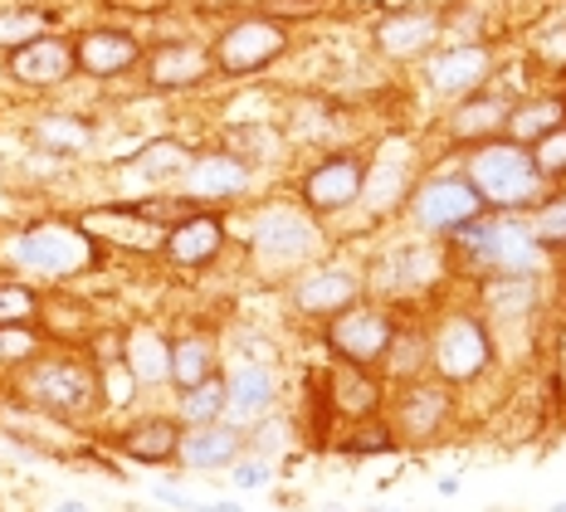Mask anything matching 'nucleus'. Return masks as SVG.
<instances>
[{"label":"nucleus","instance_id":"obj_45","mask_svg":"<svg viewBox=\"0 0 566 512\" xmlns=\"http://www.w3.org/2000/svg\"><path fill=\"white\" fill-rule=\"evenodd\" d=\"M196 512H244L240 503H196Z\"/></svg>","mask_w":566,"mask_h":512},{"label":"nucleus","instance_id":"obj_27","mask_svg":"<svg viewBox=\"0 0 566 512\" xmlns=\"http://www.w3.org/2000/svg\"><path fill=\"white\" fill-rule=\"evenodd\" d=\"M117 454L142 463V469H161V463H176V445H181V425L167 415H137L133 425L117 430Z\"/></svg>","mask_w":566,"mask_h":512},{"label":"nucleus","instance_id":"obj_35","mask_svg":"<svg viewBox=\"0 0 566 512\" xmlns=\"http://www.w3.org/2000/svg\"><path fill=\"white\" fill-rule=\"evenodd\" d=\"M337 449L347 459H376V454H396V435L386 425V415H367V420H352L347 435L337 439Z\"/></svg>","mask_w":566,"mask_h":512},{"label":"nucleus","instance_id":"obj_44","mask_svg":"<svg viewBox=\"0 0 566 512\" xmlns=\"http://www.w3.org/2000/svg\"><path fill=\"white\" fill-rule=\"evenodd\" d=\"M459 483H464V479H459V473H450V479H440V483H434V488H440V493H444V498H454V493H459Z\"/></svg>","mask_w":566,"mask_h":512},{"label":"nucleus","instance_id":"obj_15","mask_svg":"<svg viewBox=\"0 0 566 512\" xmlns=\"http://www.w3.org/2000/svg\"><path fill=\"white\" fill-rule=\"evenodd\" d=\"M0 74H6V83H15V88H25V93H59L64 83L78 79L74 40H69L64 30L40 34V40H30V44H20V50L0 54Z\"/></svg>","mask_w":566,"mask_h":512},{"label":"nucleus","instance_id":"obj_43","mask_svg":"<svg viewBox=\"0 0 566 512\" xmlns=\"http://www.w3.org/2000/svg\"><path fill=\"white\" fill-rule=\"evenodd\" d=\"M50 512H93L88 503H78V498H64V503H54Z\"/></svg>","mask_w":566,"mask_h":512},{"label":"nucleus","instance_id":"obj_34","mask_svg":"<svg viewBox=\"0 0 566 512\" xmlns=\"http://www.w3.org/2000/svg\"><path fill=\"white\" fill-rule=\"evenodd\" d=\"M220 147H230L234 157H244L259 171L264 161H279L289 142H283V133H279V127H269V123H244V127H230Z\"/></svg>","mask_w":566,"mask_h":512},{"label":"nucleus","instance_id":"obj_21","mask_svg":"<svg viewBox=\"0 0 566 512\" xmlns=\"http://www.w3.org/2000/svg\"><path fill=\"white\" fill-rule=\"evenodd\" d=\"M444 20L434 15V10L424 6H400V10H386L381 20L371 25V44L381 59H396V64H406V59H424L434 50V40H440Z\"/></svg>","mask_w":566,"mask_h":512},{"label":"nucleus","instance_id":"obj_36","mask_svg":"<svg viewBox=\"0 0 566 512\" xmlns=\"http://www.w3.org/2000/svg\"><path fill=\"white\" fill-rule=\"evenodd\" d=\"M40 313H44V293L25 279L0 273V327H20V323L40 327Z\"/></svg>","mask_w":566,"mask_h":512},{"label":"nucleus","instance_id":"obj_39","mask_svg":"<svg viewBox=\"0 0 566 512\" xmlns=\"http://www.w3.org/2000/svg\"><path fill=\"white\" fill-rule=\"evenodd\" d=\"M254 10L293 30V25H313L317 15H327V10H333V0H254Z\"/></svg>","mask_w":566,"mask_h":512},{"label":"nucleus","instance_id":"obj_3","mask_svg":"<svg viewBox=\"0 0 566 512\" xmlns=\"http://www.w3.org/2000/svg\"><path fill=\"white\" fill-rule=\"evenodd\" d=\"M240 240H244V259H250L254 279L283 289L293 273H303L308 264H317V259H327L333 234H327V224L313 220L293 196H269V200H254L250 206Z\"/></svg>","mask_w":566,"mask_h":512},{"label":"nucleus","instance_id":"obj_25","mask_svg":"<svg viewBox=\"0 0 566 512\" xmlns=\"http://www.w3.org/2000/svg\"><path fill=\"white\" fill-rule=\"evenodd\" d=\"M117 356L123 366L133 372L137 390H171V332L167 327H151V323H137L117 337Z\"/></svg>","mask_w":566,"mask_h":512},{"label":"nucleus","instance_id":"obj_37","mask_svg":"<svg viewBox=\"0 0 566 512\" xmlns=\"http://www.w3.org/2000/svg\"><path fill=\"white\" fill-rule=\"evenodd\" d=\"M527 157H533L537 176L547 186H566V123H557L547 137H537L533 147H527Z\"/></svg>","mask_w":566,"mask_h":512},{"label":"nucleus","instance_id":"obj_30","mask_svg":"<svg viewBox=\"0 0 566 512\" xmlns=\"http://www.w3.org/2000/svg\"><path fill=\"white\" fill-rule=\"evenodd\" d=\"M50 30H59L54 6H40V0H0V54L20 50V44L40 40Z\"/></svg>","mask_w":566,"mask_h":512},{"label":"nucleus","instance_id":"obj_17","mask_svg":"<svg viewBox=\"0 0 566 512\" xmlns=\"http://www.w3.org/2000/svg\"><path fill=\"white\" fill-rule=\"evenodd\" d=\"M493 74H499V54L489 44H450V50H430L420 64L424 88L440 103H459L469 93L489 88Z\"/></svg>","mask_w":566,"mask_h":512},{"label":"nucleus","instance_id":"obj_11","mask_svg":"<svg viewBox=\"0 0 566 512\" xmlns=\"http://www.w3.org/2000/svg\"><path fill=\"white\" fill-rule=\"evenodd\" d=\"M234 240V224L230 210H206V206H186L167 230H161L157 259L171 273H210L220 259L230 254Z\"/></svg>","mask_w":566,"mask_h":512},{"label":"nucleus","instance_id":"obj_23","mask_svg":"<svg viewBox=\"0 0 566 512\" xmlns=\"http://www.w3.org/2000/svg\"><path fill=\"white\" fill-rule=\"evenodd\" d=\"M509 113H513V98H509V93L479 88V93L459 98L454 108L444 113V137H450V147L469 151V147H479V142L503 137V127H509Z\"/></svg>","mask_w":566,"mask_h":512},{"label":"nucleus","instance_id":"obj_42","mask_svg":"<svg viewBox=\"0 0 566 512\" xmlns=\"http://www.w3.org/2000/svg\"><path fill=\"white\" fill-rule=\"evenodd\" d=\"M151 498H157V503H167V508H176V512H196V498H186L181 488H171V483H157V488H151Z\"/></svg>","mask_w":566,"mask_h":512},{"label":"nucleus","instance_id":"obj_46","mask_svg":"<svg viewBox=\"0 0 566 512\" xmlns=\"http://www.w3.org/2000/svg\"><path fill=\"white\" fill-rule=\"evenodd\" d=\"M562 380H566V342H562Z\"/></svg>","mask_w":566,"mask_h":512},{"label":"nucleus","instance_id":"obj_20","mask_svg":"<svg viewBox=\"0 0 566 512\" xmlns=\"http://www.w3.org/2000/svg\"><path fill=\"white\" fill-rule=\"evenodd\" d=\"M226 420L234 430H250L254 420H264L279 405V372L274 362H254V356H234L226 366Z\"/></svg>","mask_w":566,"mask_h":512},{"label":"nucleus","instance_id":"obj_10","mask_svg":"<svg viewBox=\"0 0 566 512\" xmlns=\"http://www.w3.org/2000/svg\"><path fill=\"white\" fill-rule=\"evenodd\" d=\"M367 264H347V259H317V264H308L303 273H293L289 283H283V297H289L293 317L298 323H333L337 313H347L352 303H361L367 297V273H361Z\"/></svg>","mask_w":566,"mask_h":512},{"label":"nucleus","instance_id":"obj_8","mask_svg":"<svg viewBox=\"0 0 566 512\" xmlns=\"http://www.w3.org/2000/svg\"><path fill=\"white\" fill-rule=\"evenodd\" d=\"M293 50V30L279 25V20L259 15V10H244L234 15L226 30L210 40V54H216V79H259L274 64H283Z\"/></svg>","mask_w":566,"mask_h":512},{"label":"nucleus","instance_id":"obj_41","mask_svg":"<svg viewBox=\"0 0 566 512\" xmlns=\"http://www.w3.org/2000/svg\"><path fill=\"white\" fill-rule=\"evenodd\" d=\"M230 483L240 488V493H250V488H269V483H274V463L259 459V454H244V459L230 469Z\"/></svg>","mask_w":566,"mask_h":512},{"label":"nucleus","instance_id":"obj_14","mask_svg":"<svg viewBox=\"0 0 566 512\" xmlns=\"http://www.w3.org/2000/svg\"><path fill=\"white\" fill-rule=\"evenodd\" d=\"M137 74H142V83H147V93H196L216 79V54H210L206 40L176 34V40L147 44Z\"/></svg>","mask_w":566,"mask_h":512},{"label":"nucleus","instance_id":"obj_29","mask_svg":"<svg viewBox=\"0 0 566 512\" xmlns=\"http://www.w3.org/2000/svg\"><path fill=\"white\" fill-rule=\"evenodd\" d=\"M542 279H479V313L489 323H523L537 313Z\"/></svg>","mask_w":566,"mask_h":512},{"label":"nucleus","instance_id":"obj_7","mask_svg":"<svg viewBox=\"0 0 566 512\" xmlns=\"http://www.w3.org/2000/svg\"><path fill=\"white\" fill-rule=\"evenodd\" d=\"M367 161L371 151H357V147H327L298 171L293 181V200L308 210L313 220H337L347 210L361 206V190H367Z\"/></svg>","mask_w":566,"mask_h":512},{"label":"nucleus","instance_id":"obj_48","mask_svg":"<svg viewBox=\"0 0 566 512\" xmlns=\"http://www.w3.org/2000/svg\"><path fill=\"white\" fill-rule=\"evenodd\" d=\"M371 512H391V508H371Z\"/></svg>","mask_w":566,"mask_h":512},{"label":"nucleus","instance_id":"obj_33","mask_svg":"<svg viewBox=\"0 0 566 512\" xmlns=\"http://www.w3.org/2000/svg\"><path fill=\"white\" fill-rule=\"evenodd\" d=\"M523 224L537 240L542 254H566V186H552L547 196L523 216Z\"/></svg>","mask_w":566,"mask_h":512},{"label":"nucleus","instance_id":"obj_18","mask_svg":"<svg viewBox=\"0 0 566 512\" xmlns=\"http://www.w3.org/2000/svg\"><path fill=\"white\" fill-rule=\"evenodd\" d=\"M191 151L196 147L191 142H181V137L142 142L133 157L117 161V176H123V190H127V196H117V200H142V196H161V190H171L176 181H181Z\"/></svg>","mask_w":566,"mask_h":512},{"label":"nucleus","instance_id":"obj_4","mask_svg":"<svg viewBox=\"0 0 566 512\" xmlns=\"http://www.w3.org/2000/svg\"><path fill=\"white\" fill-rule=\"evenodd\" d=\"M459 171H464V181L479 190L489 216H527V210L552 190L537 176L527 147H517L509 137H493V142H479V147L459 151Z\"/></svg>","mask_w":566,"mask_h":512},{"label":"nucleus","instance_id":"obj_24","mask_svg":"<svg viewBox=\"0 0 566 512\" xmlns=\"http://www.w3.org/2000/svg\"><path fill=\"white\" fill-rule=\"evenodd\" d=\"M240 459H244V430H234L230 420L181 430V445H176V469L186 473H230Z\"/></svg>","mask_w":566,"mask_h":512},{"label":"nucleus","instance_id":"obj_31","mask_svg":"<svg viewBox=\"0 0 566 512\" xmlns=\"http://www.w3.org/2000/svg\"><path fill=\"white\" fill-rule=\"evenodd\" d=\"M557 123H566V103L557 93H542V98H513V113H509V127H503V137L517 142V147H533L537 137H547Z\"/></svg>","mask_w":566,"mask_h":512},{"label":"nucleus","instance_id":"obj_47","mask_svg":"<svg viewBox=\"0 0 566 512\" xmlns=\"http://www.w3.org/2000/svg\"><path fill=\"white\" fill-rule=\"evenodd\" d=\"M552 512H566V503H552Z\"/></svg>","mask_w":566,"mask_h":512},{"label":"nucleus","instance_id":"obj_22","mask_svg":"<svg viewBox=\"0 0 566 512\" xmlns=\"http://www.w3.org/2000/svg\"><path fill=\"white\" fill-rule=\"evenodd\" d=\"M323 376V396H327V410L333 420L352 425V420H367V415H381L386 410V380L367 372V366H347V362H333Z\"/></svg>","mask_w":566,"mask_h":512},{"label":"nucleus","instance_id":"obj_28","mask_svg":"<svg viewBox=\"0 0 566 512\" xmlns=\"http://www.w3.org/2000/svg\"><path fill=\"white\" fill-rule=\"evenodd\" d=\"M376 376H381L386 386H406V380L430 376V337H424V323L400 317L391 347H386L381 366H376Z\"/></svg>","mask_w":566,"mask_h":512},{"label":"nucleus","instance_id":"obj_13","mask_svg":"<svg viewBox=\"0 0 566 512\" xmlns=\"http://www.w3.org/2000/svg\"><path fill=\"white\" fill-rule=\"evenodd\" d=\"M254 181H259V171L244 157H234L230 147H196L181 181L171 186V196H181L186 206L230 210V206L254 200Z\"/></svg>","mask_w":566,"mask_h":512},{"label":"nucleus","instance_id":"obj_32","mask_svg":"<svg viewBox=\"0 0 566 512\" xmlns=\"http://www.w3.org/2000/svg\"><path fill=\"white\" fill-rule=\"evenodd\" d=\"M171 420L181 430H196V425H216L226 420V376H210L191 390H171Z\"/></svg>","mask_w":566,"mask_h":512},{"label":"nucleus","instance_id":"obj_40","mask_svg":"<svg viewBox=\"0 0 566 512\" xmlns=\"http://www.w3.org/2000/svg\"><path fill=\"white\" fill-rule=\"evenodd\" d=\"M533 54H537L542 69H552V74H566V20H562V25L542 30V40H537Z\"/></svg>","mask_w":566,"mask_h":512},{"label":"nucleus","instance_id":"obj_16","mask_svg":"<svg viewBox=\"0 0 566 512\" xmlns=\"http://www.w3.org/2000/svg\"><path fill=\"white\" fill-rule=\"evenodd\" d=\"M69 40H74L78 79H88V83L133 79L142 69V54H147V44H142L127 25H84V30L69 34Z\"/></svg>","mask_w":566,"mask_h":512},{"label":"nucleus","instance_id":"obj_26","mask_svg":"<svg viewBox=\"0 0 566 512\" xmlns=\"http://www.w3.org/2000/svg\"><path fill=\"white\" fill-rule=\"evenodd\" d=\"M226 372V347L210 327H176L171 332V390H191L200 380Z\"/></svg>","mask_w":566,"mask_h":512},{"label":"nucleus","instance_id":"obj_9","mask_svg":"<svg viewBox=\"0 0 566 512\" xmlns=\"http://www.w3.org/2000/svg\"><path fill=\"white\" fill-rule=\"evenodd\" d=\"M386 425H391L396 445H434V439L450 435L454 415H459V390L444 386L440 376H420L406 386L386 390Z\"/></svg>","mask_w":566,"mask_h":512},{"label":"nucleus","instance_id":"obj_5","mask_svg":"<svg viewBox=\"0 0 566 512\" xmlns=\"http://www.w3.org/2000/svg\"><path fill=\"white\" fill-rule=\"evenodd\" d=\"M424 337H430V376H440L454 390L483 380L499 362V337L479 307H440L424 323Z\"/></svg>","mask_w":566,"mask_h":512},{"label":"nucleus","instance_id":"obj_1","mask_svg":"<svg viewBox=\"0 0 566 512\" xmlns=\"http://www.w3.org/2000/svg\"><path fill=\"white\" fill-rule=\"evenodd\" d=\"M98 240L78 224V216H34L20 220L10 230H0V273L25 279L34 289H64V283L88 279L93 269H103Z\"/></svg>","mask_w":566,"mask_h":512},{"label":"nucleus","instance_id":"obj_2","mask_svg":"<svg viewBox=\"0 0 566 512\" xmlns=\"http://www.w3.org/2000/svg\"><path fill=\"white\" fill-rule=\"evenodd\" d=\"M10 390H15L20 405L50 415V420L69 425V430L103 420L98 362L88 356V347H64V342H50V347H40L25 366H15V372H10Z\"/></svg>","mask_w":566,"mask_h":512},{"label":"nucleus","instance_id":"obj_6","mask_svg":"<svg viewBox=\"0 0 566 512\" xmlns=\"http://www.w3.org/2000/svg\"><path fill=\"white\" fill-rule=\"evenodd\" d=\"M400 210H406L410 230H416L420 240L444 244L454 230H464L469 220L483 216V200H479V190L464 181L459 166H434V171L416 176V186H410Z\"/></svg>","mask_w":566,"mask_h":512},{"label":"nucleus","instance_id":"obj_19","mask_svg":"<svg viewBox=\"0 0 566 512\" xmlns=\"http://www.w3.org/2000/svg\"><path fill=\"white\" fill-rule=\"evenodd\" d=\"M25 147L59 166H69L98 147V123L78 108H40L25 123Z\"/></svg>","mask_w":566,"mask_h":512},{"label":"nucleus","instance_id":"obj_38","mask_svg":"<svg viewBox=\"0 0 566 512\" xmlns=\"http://www.w3.org/2000/svg\"><path fill=\"white\" fill-rule=\"evenodd\" d=\"M40 347H50V337H44V327L34 323H20V327H0V372H15V366H25Z\"/></svg>","mask_w":566,"mask_h":512},{"label":"nucleus","instance_id":"obj_12","mask_svg":"<svg viewBox=\"0 0 566 512\" xmlns=\"http://www.w3.org/2000/svg\"><path fill=\"white\" fill-rule=\"evenodd\" d=\"M396 323H400V313L391 303L361 297V303H352L347 313H337L333 323L317 327V342H323V352L333 356V362L367 366V372H376V366H381V356H386V347H391V337H396Z\"/></svg>","mask_w":566,"mask_h":512}]
</instances>
